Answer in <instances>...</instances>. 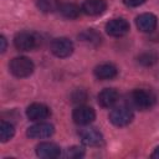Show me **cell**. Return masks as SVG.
Masks as SVG:
<instances>
[{
	"instance_id": "6da1fadb",
	"label": "cell",
	"mask_w": 159,
	"mask_h": 159,
	"mask_svg": "<svg viewBox=\"0 0 159 159\" xmlns=\"http://www.w3.org/2000/svg\"><path fill=\"white\" fill-rule=\"evenodd\" d=\"M130 102L135 108L140 111H147L155 104L157 97L150 89L138 88L130 93Z\"/></svg>"
},
{
	"instance_id": "7a4b0ae2",
	"label": "cell",
	"mask_w": 159,
	"mask_h": 159,
	"mask_svg": "<svg viewBox=\"0 0 159 159\" xmlns=\"http://www.w3.org/2000/svg\"><path fill=\"white\" fill-rule=\"evenodd\" d=\"M9 70L10 72L17 77V78H24V77H29L34 70H35V65L34 62L25 56H19V57H14L10 63H9Z\"/></svg>"
},
{
	"instance_id": "3957f363",
	"label": "cell",
	"mask_w": 159,
	"mask_h": 159,
	"mask_svg": "<svg viewBox=\"0 0 159 159\" xmlns=\"http://www.w3.org/2000/svg\"><path fill=\"white\" fill-rule=\"evenodd\" d=\"M134 118L133 111L127 106H118L109 113V122L116 127H125Z\"/></svg>"
},
{
	"instance_id": "277c9868",
	"label": "cell",
	"mask_w": 159,
	"mask_h": 159,
	"mask_svg": "<svg viewBox=\"0 0 159 159\" xmlns=\"http://www.w3.org/2000/svg\"><path fill=\"white\" fill-rule=\"evenodd\" d=\"M50 50L51 52L60 58H65L72 55L73 52V43L71 40L66 39V37H58L55 39L51 45H50Z\"/></svg>"
},
{
	"instance_id": "5b68a950",
	"label": "cell",
	"mask_w": 159,
	"mask_h": 159,
	"mask_svg": "<svg viewBox=\"0 0 159 159\" xmlns=\"http://www.w3.org/2000/svg\"><path fill=\"white\" fill-rule=\"evenodd\" d=\"M106 32L112 37H122L129 32V22L123 17L112 19L106 24Z\"/></svg>"
},
{
	"instance_id": "8992f818",
	"label": "cell",
	"mask_w": 159,
	"mask_h": 159,
	"mask_svg": "<svg viewBox=\"0 0 159 159\" xmlns=\"http://www.w3.org/2000/svg\"><path fill=\"white\" fill-rule=\"evenodd\" d=\"M14 46L19 51H31L37 46V39L34 34L22 31V32H19L15 35Z\"/></svg>"
},
{
	"instance_id": "52a82bcc",
	"label": "cell",
	"mask_w": 159,
	"mask_h": 159,
	"mask_svg": "<svg viewBox=\"0 0 159 159\" xmlns=\"http://www.w3.org/2000/svg\"><path fill=\"white\" fill-rule=\"evenodd\" d=\"M72 118H73L75 123H77L80 125H87L94 120L96 113H94V109L92 107L80 104L78 107H76L73 109Z\"/></svg>"
},
{
	"instance_id": "ba28073f",
	"label": "cell",
	"mask_w": 159,
	"mask_h": 159,
	"mask_svg": "<svg viewBox=\"0 0 159 159\" xmlns=\"http://www.w3.org/2000/svg\"><path fill=\"white\" fill-rule=\"evenodd\" d=\"M55 133V128L52 124L46 123V122H39L31 127L27 128V137L32 138V139H45V138H50L52 134Z\"/></svg>"
},
{
	"instance_id": "9c48e42d",
	"label": "cell",
	"mask_w": 159,
	"mask_h": 159,
	"mask_svg": "<svg viewBox=\"0 0 159 159\" xmlns=\"http://www.w3.org/2000/svg\"><path fill=\"white\" fill-rule=\"evenodd\" d=\"M50 114H51L50 108L42 103H32L26 109L27 118L30 120H34V122H41V120L48 118Z\"/></svg>"
},
{
	"instance_id": "30bf717a",
	"label": "cell",
	"mask_w": 159,
	"mask_h": 159,
	"mask_svg": "<svg viewBox=\"0 0 159 159\" xmlns=\"http://www.w3.org/2000/svg\"><path fill=\"white\" fill-rule=\"evenodd\" d=\"M81 142L88 147H97L103 143V135L97 128H86L80 133Z\"/></svg>"
},
{
	"instance_id": "8fae6325",
	"label": "cell",
	"mask_w": 159,
	"mask_h": 159,
	"mask_svg": "<svg viewBox=\"0 0 159 159\" xmlns=\"http://www.w3.org/2000/svg\"><path fill=\"white\" fill-rule=\"evenodd\" d=\"M36 154L43 159H53L60 157L61 149L56 143L52 142H42L36 147Z\"/></svg>"
},
{
	"instance_id": "7c38bea8",
	"label": "cell",
	"mask_w": 159,
	"mask_h": 159,
	"mask_svg": "<svg viewBox=\"0 0 159 159\" xmlns=\"http://www.w3.org/2000/svg\"><path fill=\"white\" fill-rule=\"evenodd\" d=\"M158 24V19L154 14L150 12H144L137 16L135 19V25L142 32H152L155 30Z\"/></svg>"
},
{
	"instance_id": "4fadbf2b",
	"label": "cell",
	"mask_w": 159,
	"mask_h": 159,
	"mask_svg": "<svg viewBox=\"0 0 159 159\" xmlns=\"http://www.w3.org/2000/svg\"><path fill=\"white\" fill-rule=\"evenodd\" d=\"M81 9L86 15L98 16L106 11L107 2H106V0H84Z\"/></svg>"
},
{
	"instance_id": "5bb4252c",
	"label": "cell",
	"mask_w": 159,
	"mask_h": 159,
	"mask_svg": "<svg viewBox=\"0 0 159 159\" xmlns=\"http://www.w3.org/2000/svg\"><path fill=\"white\" fill-rule=\"evenodd\" d=\"M118 92L114 88H104L98 93V104L103 108H111L113 107L118 101Z\"/></svg>"
},
{
	"instance_id": "9a60e30c",
	"label": "cell",
	"mask_w": 159,
	"mask_h": 159,
	"mask_svg": "<svg viewBox=\"0 0 159 159\" xmlns=\"http://www.w3.org/2000/svg\"><path fill=\"white\" fill-rule=\"evenodd\" d=\"M117 67L112 63H101L96 66L93 73L98 80H112L117 76Z\"/></svg>"
},
{
	"instance_id": "2e32d148",
	"label": "cell",
	"mask_w": 159,
	"mask_h": 159,
	"mask_svg": "<svg viewBox=\"0 0 159 159\" xmlns=\"http://www.w3.org/2000/svg\"><path fill=\"white\" fill-rule=\"evenodd\" d=\"M78 39L84 42V43H88V45H92V46H98L102 41V37L101 35L93 30V29H87L84 31H82L80 35H78Z\"/></svg>"
},
{
	"instance_id": "e0dca14e",
	"label": "cell",
	"mask_w": 159,
	"mask_h": 159,
	"mask_svg": "<svg viewBox=\"0 0 159 159\" xmlns=\"http://www.w3.org/2000/svg\"><path fill=\"white\" fill-rule=\"evenodd\" d=\"M81 10L82 9H80V6L73 2H66L60 6V12L66 19H77L81 14Z\"/></svg>"
},
{
	"instance_id": "ac0fdd59",
	"label": "cell",
	"mask_w": 159,
	"mask_h": 159,
	"mask_svg": "<svg viewBox=\"0 0 159 159\" xmlns=\"http://www.w3.org/2000/svg\"><path fill=\"white\" fill-rule=\"evenodd\" d=\"M36 6L40 11L50 14L60 10V1L58 0H36Z\"/></svg>"
},
{
	"instance_id": "d6986e66",
	"label": "cell",
	"mask_w": 159,
	"mask_h": 159,
	"mask_svg": "<svg viewBox=\"0 0 159 159\" xmlns=\"http://www.w3.org/2000/svg\"><path fill=\"white\" fill-rule=\"evenodd\" d=\"M15 134V128L11 123L9 122H1L0 123V140L2 143L10 140Z\"/></svg>"
},
{
	"instance_id": "ffe728a7",
	"label": "cell",
	"mask_w": 159,
	"mask_h": 159,
	"mask_svg": "<svg viewBox=\"0 0 159 159\" xmlns=\"http://www.w3.org/2000/svg\"><path fill=\"white\" fill-rule=\"evenodd\" d=\"M158 60H159V56H158L155 52H152V51H149V52H143V53H140V55L138 56V62H139L142 66H145V67L155 65V63L158 62Z\"/></svg>"
},
{
	"instance_id": "44dd1931",
	"label": "cell",
	"mask_w": 159,
	"mask_h": 159,
	"mask_svg": "<svg viewBox=\"0 0 159 159\" xmlns=\"http://www.w3.org/2000/svg\"><path fill=\"white\" fill-rule=\"evenodd\" d=\"M87 97H88L87 92L84 89H82V88H78V89L73 91L72 94H71L72 102L73 103H77V104H82L83 102H86L87 101Z\"/></svg>"
},
{
	"instance_id": "7402d4cb",
	"label": "cell",
	"mask_w": 159,
	"mask_h": 159,
	"mask_svg": "<svg viewBox=\"0 0 159 159\" xmlns=\"http://www.w3.org/2000/svg\"><path fill=\"white\" fill-rule=\"evenodd\" d=\"M83 154H84L83 148L77 147V145H73V147H71V148L67 149L66 157H67V158H71V159H77V158L83 157Z\"/></svg>"
},
{
	"instance_id": "603a6c76",
	"label": "cell",
	"mask_w": 159,
	"mask_h": 159,
	"mask_svg": "<svg viewBox=\"0 0 159 159\" xmlns=\"http://www.w3.org/2000/svg\"><path fill=\"white\" fill-rule=\"evenodd\" d=\"M145 0H123L124 5H127L128 7H137L139 5H142Z\"/></svg>"
},
{
	"instance_id": "cb8c5ba5",
	"label": "cell",
	"mask_w": 159,
	"mask_h": 159,
	"mask_svg": "<svg viewBox=\"0 0 159 159\" xmlns=\"http://www.w3.org/2000/svg\"><path fill=\"white\" fill-rule=\"evenodd\" d=\"M6 50V39L4 36H0V51L4 52Z\"/></svg>"
},
{
	"instance_id": "d4e9b609",
	"label": "cell",
	"mask_w": 159,
	"mask_h": 159,
	"mask_svg": "<svg viewBox=\"0 0 159 159\" xmlns=\"http://www.w3.org/2000/svg\"><path fill=\"white\" fill-rule=\"evenodd\" d=\"M152 158H154V159H159V147H157V148L154 149V152L152 153Z\"/></svg>"
}]
</instances>
